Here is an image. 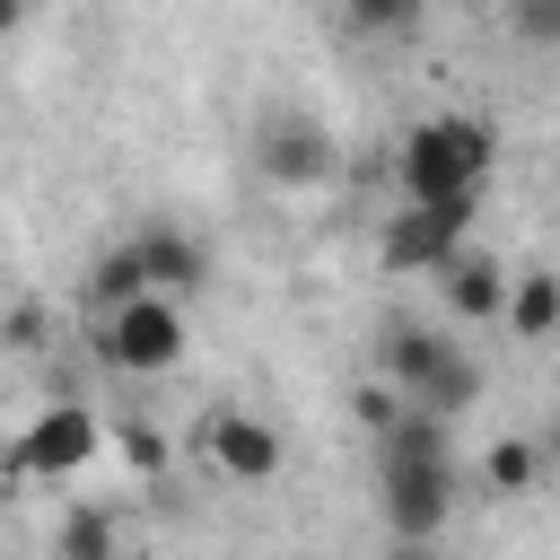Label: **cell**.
I'll use <instances>...</instances> for the list:
<instances>
[{
  "label": "cell",
  "mask_w": 560,
  "mask_h": 560,
  "mask_svg": "<svg viewBox=\"0 0 560 560\" xmlns=\"http://www.w3.org/2000/svg\"><path fill=\"white\" fill-rule=\"evenodd\" d=\"M516 35L542 44V52H560V0H516Z\"/></svg>",
  "instance_id": "obj_14"
},
{
  "label": "cell",
  "mask_w": 560,
  "mask_h": 560,
  "mask_svg": "<svg viewBox=\"0 0 560 560\" xmlns=\"http://www.w3.org/2000/svg\"><path fill=\"white\" fill-rule=\"evenodd\" d=\"M420 18H429V0H350V26L359 35H402Z\"/></svg>",
  "instance_id": "obj_13"
},
{
  "label": "cell",
  "mask_w": 560,
  "mask_h": 560,
  "mask_svg": "<svg viewBox=\"0 0 560 560\" xmlns=\"http://www.w3.org/2000/svg\"><path fill=\"white\" fill-rule=\"evenodd\" d=\"M140 289H166V298H192V289H210V254H201V236H184V228H140V236H122L114 254H96V271H88V298L96 306H122V298H140Z\"/></svg>",
  "instance_id": "obj_2"
},
{
  "label": "cell",
  "mask_w": 560,
  "mask_h": 560,
  "mask_svg": "<svg viewBox=\"0 0 560 560\" xmlns=\"http://www.w3.org/2000/svg\"><path fill=\"white\" fill-rule=\"evenodd\" d=\"M376 508H385V534L394 542H438L446 516H455V455H411V446H385V472H376Z\"/></svg>",
  "instance_id": "obj_5"
},
{
  "label": "cell",
  "mask_w": 560,
  "mask_h": 560,
  "mask_svg": "<svg viewBox=\"0 0 560 560\" xmlns=\"http://www.w3.org/2000/svg\"><path fill=\"white\" fill-rule=\"evenodd\" d=\"M201 455H210V472L219 481H236V490H254V481H280V429L271 420H254V411H210L201 420Z\"/></svg>",
  "instance_id": "obj_8"
},
{
  "label": "cell",
  "mask_w": 560,
  "mask_h": 560,
  "mask_svg": "<svg viewBox=\"0 0 560 560\" xmlns=\"http://www.w3.org/2000/svg\"><path fill=\"white\" fill-rule=\"evenodd\" d=\"M52 542H61V560H114V542H122V534H114V516H105V508H70Z\"/></svg>",
  "instance_id": "obj_12"
},
{
  "label": "cell",
  "mask_w": 560,
  "mask_h": 560,
  "mask_svg": "<svg viewBox=\"0 0 560 560\" xmlns=\"http://www.w3.org/2000/svg\"><path fill=\"white\" fill-rule=\"evenodd\" d=\"M184 341H192V324H184V306H175L166 289H140V298H122V306H105V332H96V359H105L114 376H166V368L184 359Z\"/></svg>",
  "instance_id": "obj_4"
},
{
  "label": "cell",
  "mask_w": 560,
  "mask_h": 560,
  "mask_svg": "<svg viewBox=\"0 0 560 560\" xmlns=\"http://www.w3.org/2000/svg\"><path fill=\"white\" fill-rule=\"evenodd\" d=\"M508 332H516V341H551V332H560V271H516V289H508Z\"/></svg>",
  "instance_id": "obj_10"
},
{
  "label": "cell",
  "mask_w": 560,
  "mask_h": 560,
  "mask_svg": "<svg viewBox=\"0 0 560 560\" xmlns=\"http://www.w3.org/2000/svg\"><path fill=\"white\" fill-rule=\"evenodd\" d=\"M490 166H499V131H490L481 114H429V122H411L402 149H394L402 192H481Z\"/></svg>",
  "instance_id": "obj_1"
},
{
  "label": "cell",
  "mask_w": 560,
  "mask_h": 560,
  "mask_svg": "<svg viewBox=\"0 0 560 560\" xmlns=\"http://www.w3.org/2000/svg\"><path fill=\"white\" fill-rule=\"evenodd\" d=\"M472 210H481V192H402V210H385V228H376V262L394 280L446 271L472 236Z\"/></svg>",
  "instance_id": "obj_3"
},
{
  "label": "cell",
  "mask_w": 560,
  "mask_h": 560,
  "mask_svg": "<svg viewBox=\"0 0 560 560\" xmlns=\"http://www.w3.org/2000/svg\"><path fill=\"white\" fill-rule=\"evenodd\" d=\"M122 455H131V472H166V438L158 429H122Z\"/></svg>",
  "instance_id": "obj_15"
},
{
  "label": "cell",
  "mask_w": 560,
  "mask_h": 560,
  "mask_svg": "<svg viewBox=\"0 0 560 560\" xmlns=\"http://www.w3.org/2000/svg\"><path fill=\"white\" fill-rule=\"evenodd\" d=\"M96 438H105V429H96L88 402H44V411L26 420V438L9 446V472H18V481H70V472L96 455Z\"/></svg>",
  "instance_id": "obj_6"
},
{
  "label": "cell",
  "mask_w": 560,
  "mask_h": 560,
  "mask_svg": "<svg viewBox=\"0 0 560 560\" xmlns=\"http://www.w3.org/2000/svg\"><path fill=\"white\" fill-rule=\"evenodd\" d=\"M534 472H542V455H534L525 438H499V446L481 455V481H490L499 499H525V490H534Z\"/></svg>",
  "instance_id": "obj_11"
},
{
  "label": "cell",
  "mask_w": 560,
  "mask_h": 560,
  "mask_svg": "<svg viewBox=\"0 0 560 560\" xmlns=\"http://www.w3.org/2000/svg\"><path fill=\"white\" fill-rule=\"evenodd\" d=\"M332 131L315 122V114H262V131H254V166H262V184H280V192H306V184H324L332 175Z\"/></svg>",
  "instance_id": "obj_7"
},
{
  "label": "cell",
  "mask_w": 560,
  "mask_h": 560,
  "mask_svg": "<svg viewBox=\"0 0 560 560\" xmlns=\"http://www.w3.org/2000/svg\"><path fill=\"white\" fill-rule=\"evenodd\" d=\"M438 280H446V306H455L464 324H508V289H516V271H508L499 254H472V245H464Z\"/></svg>",
  "instance_id": "obj_9"
}]
</instances>
